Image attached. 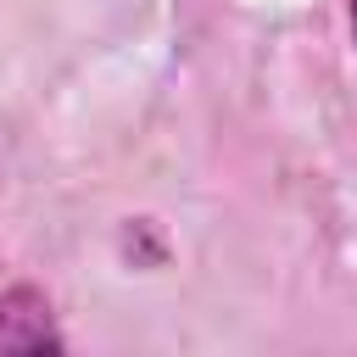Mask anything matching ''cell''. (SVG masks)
<instances>
[{"label":"cell","mask_w":357,"mask_h":357,"mask_svg":"<svg viewBox=\"0 0 357 357\" xmlns=\"http://www.w3.org/2000/svg\"><path fill=\"white\" fill-rule=\"evenodd\" d=\"M351 22H357V0H351Z\"/></svg>","instance_id":"6da1fadb"}]
</instances>
